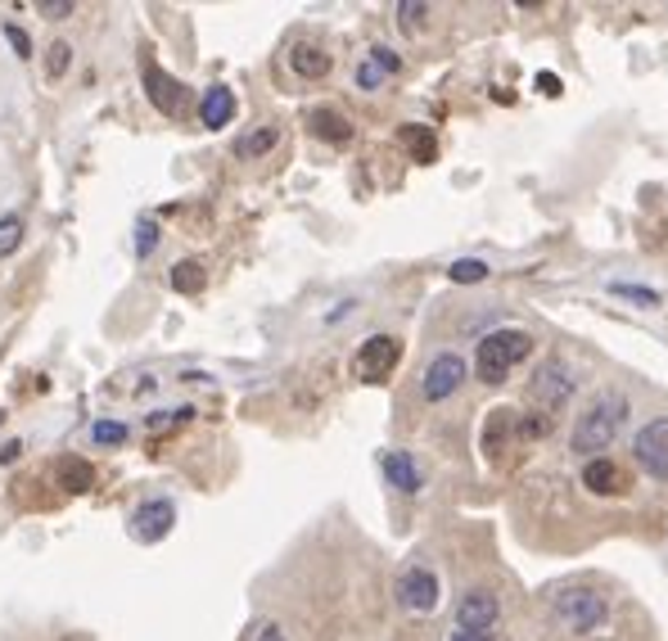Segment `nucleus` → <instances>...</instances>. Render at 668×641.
I'll return each instance as SVG.
<instances>
[{
    "instance_id": "2f4dec72",
    "label": "nucleus",
    "mask_w": 668,
    "mask_h": 641,
    "mask_svg": "<svg viewBox=\"0 0 668 641\" xmlns=\"http://www.w3.org/2000/svg\"><path fill=\"white\" fill-rule=\"evenodd\" d=\"M451 641H493V632H466V628H451Z\"/></svg>"
},
{
    "instance_id": "39448f33",
    "label": "nucleus",
    "mask_w": 668,
    "mask_h": 641,
    "mask_svg": "<svg viewBox=\"0 0 668 641\" xmlns=\"http://www.w3.org/2000/svg\"><path fill=\"white\" fill-rule=\"evenodd\" d=\"M632 461L642 466L655 483H668V416L646 420L632 439Z\"/></svg>"
},
{
    "instance_id": "9b49d317",
    "label": "nucleus",
    "mask_w": 668,
    "mask_h": 641,
    "mask_svg": "<svg viewBox=\"0 0 668 641\" xmlns=\"http://www.w3.org/2000/svg\"><path fill=\"white\" fill-rule=\"evenodd\" d=\"M172 525H176V506L168 497H154V502L136 506V515H132V538L136 542H163L172 533Z\"/></svg>"
},
{
    "instance_id": "f8f14e48",
    "label": "nucleus",
    "mask_w": 668,
    "mask_h": 641,
    "mask_svg": "<svg viewBox=\"0 0 668 641\" xmlns=\"http://www.w3.org/2000/svg\"><path fill=\"white\" fill-rule=\"evenodd\" d=\"M583 488L596 497H619L628 488V474H623V466L610 461V456H592V461L583 466Z\"/></svg>"
},
{
    "instance_id": "c85d7f7f",
    "label": "nucleus",
    "mask_w": 668,
    "mask_h": 641,
    "mask_svg": "<svg viewBox=\"0 0 668 641\" xmlns=\"http://www.w3.org/2000/svg\"><path fill=\"white\" fill-rule=\"evenodd\" d=\"M380 82H384V73L371 64V59H367V64L357 69V86H361V90H380Z\"/></svg>"
},
{
    "instance_id": "dca6fc26",
    "label": "nucleus",
    "mask_w": 668,
    "mask_h": 641,
    "mask_svg": "<svg viewBox=\"0 0 668 641\" xmlns=\"http://www.w3.org/2000/svg\"><path fill=\"white\" fill-rule=\"evenodd\" d=\"M312 132L321 140H330V145H348L352 140V122L344 113H334V109H317L312 113Z\"/></svg>"
},
{
    "instance_id": "423d86ee",
    "label": "nucleus",
    "mask_w": 668,
    "mask_h": 641,
    "mask_svg": "<svg viewBox=\"0 0 668 641\" xmlns=\"http://www.w3.org/2000/svg\"><path fill=\"white\" fill-rule=\"evenodd\" d=\"M398 605L411 609V615H430V609H438L443 601V588H438V574L430 565H407L398 574Z\"/></svg>"
},
{
    "instance_id": "f03ea898",
    "label": "nucleus",
    "mask_w": 668,
    "mask_h": 641,
    "mask_svg": "<svg viewBox=\"0 0 668 641\" xmlns=\"http://www.w3.org/2000/svg\"><path fill=\"white\" fill-rule=\"evenodd\" d=\"M533 353V334L529 330H493V334H483L479 348H474V375L483 384H506V375L520 366L524 357Z\"/></svg>"
},
{
    "instance_id": "b1692460",
    "label": "nucleus",
    "mask_w": 668,
    "mask_h": 641,
    "mask_svg": "<svg viewBox=\"0 0 668 641\" xmlns=\"http://www.w3.org/2000/svg\"><path fill=\"white\" fill-rule=\"evenodd\" d=\"M424 14H430V5H424V0H403V5H398L403 33H420V27H424Z\"/></svg>"
},
{
    "instance_id": "6e6552de",
    "label": "nucleus",
    "mask_w": 668,
    "mask_h": 641,
    "mask_svg": "<svg viewBox=\"0 0 668 641\" xmlns=\"http://www.w3.org/2000/svg\"><path fill=\"white\" fill-rule=\"evenodd\" d=\"M398 361H403V340L398 334H371L367 344H361L357 353V375L361 380H388L393 371H398Z\"/></svg>"
},
{
    "instance_id": "f3484780",
    "label": "nucleus",
    "mask_w": 668,
    "mask_h": 641,
    "mask_svg": "<svg viewBox=\"0 0 668 641\" xmlns=\"http://www.w3.org/2000/svg\"><path fill=\"white\" fill-rule=\"evenodd\" d=\"M203 285H208L203 262L186 258V262H176V267H172V289H181V294H203Z\"/></svg>"
},
{
    "instance_id": "20e7f679",
    "label": "nucleus",
    "mask_w": 668,
    "mask_h": 641,
    "mask_svg": "<svg viewBox=\"0 0 668 641\" xmlns=\"http://www.w3.org/2000/svg\"><path fill=\"white\" fill-rule=\"evenodd\" d=\"M573 389H579V380H573L569 366L560 357H546L533 371V380H529V403L552 416V411H560L573 398Z\"/></svg>"
},
{
    "instance_id": "5701e85b",
    "label": "nucleus",
    "mask_w": 668,
    "mask_h": 641,
    "mask_svg": "<svg viewBox=\"0 0 668 641\" xmlns=\"http://www.w3.org/2000/svg\"><path fill=\"white\" fill-rule=\"evenodd\" d=\"M18 244H23V218L10 212V218H0V258H10Z\"/></svg>"
},
{
    "instance_id": "4468645a",
    "label": "nucleus",
    "mask_w": 668,
    "mask_h": 641,
    "mask_svg": "<svg viewBox=\"0 0 668 641\" xmlns=\"http://www.w3.org/2000/svg\"><path fill=\"white\" fill-rule=\"evenodd\" d=\"M380 470H384V479L398 488V493H420V466L411 461L407 452H384V461H380Z\"/></svg>"
},
{
    "instance_id": "72a5a7b5",
    "label": "nucleus",
    "mask_w": 668,
    "mask_h": 641,
    "mask_svg": "<svg viewBox=\"0 0 668 641\" xmlns=\"http://www.w3.org/2000/svg\"><path fill=\"white\" fill-rule=\"evenodd\" d=\"M10 41H14V46H18V54H33V46H27V37H23V33H18V27H10Z\"/></svg>"
},
{
    "instance_id": "bb28decb",
    "label": "nucleus",
    "mask_w": 668,
    "mask_h": 641,
    "mask_svg": "<svg viewBox=\"0 0 668 641\" xmlns=\"http://www.w3.org/2000/svg\"><path fill=\"white\" fill-rule=\"evenodd\" d=\"M371 64H375V69H380V73L388 77V73H398V69H403V59L393 54L388 46H371Z\"/></svg>"
},
{
    "instance_id": "7c9ffc66",
    "label": "nucleus",
    "mask_w": 668,
    "mask_h": 641,
    "mask_svg": "<svg viewBox=\"0 0 668 641\" xmlns=\"http://www.w3.org/2000/svg\"><path fill=\"white\" fill-rule=\"evenodd\" d=\"M253 641H289V637H285V632H281V624H262V628H258V637H253Z\"/></svg>"
},
{
    "instance_id": "1a4fd4ad",
    "label": "nucleus",
    "mask_w": 668,
    "mask_h": 641,
    "mask_svg": "<svg viewBox=\"0 0 668 641\" xmlns=\"http://www.w3.org/2000/svg\"><path fill=\"white\" fill-rule=\"evenodd\" d=\"M497 619H502V601L488 588H470L457 601V628H466V632H493Z\"/></svg>"
},
{
    "instance_id": "f257e3e1",
    "label": "nucleus",
    "mask_w": 668,
    "mask_h": 641,
    "mask_svg": "<svg viewBox=\"0 0 668 641\" xmlns=\"http://www.w3.org/2000/svg\"><path fill=\"white\" fill-rule=\"evenodd\" d=\"M623 420H628V398L619 389H601L596 398L579 411V420H573V430H569V447L579 452V456H601L605 447H610L623 430Z\"/></svg>"
},
{
    "instance_id": "473e14b6",
    "label": "nucleus",
    "mask_w": 668,
    "mask_h": 641,
    "mask_svg": "<svg viewBox=\"0 0 668 641\" xmlns=\"http://www.w3.org/2000/svg\"><path fill=\"white\" fill-rule=\"evenodd\" d=\"M537 86L546 90V96H556V90H560V82H556L552 73H537Z\"/></svg>"
},
{
    "instance_id": "c756f323",
    "label": "nucleus",
    "mask_w": 668,
    "mask_h": 641,
    "mask_svg": "<svg viewBox=\"0 0 668 641\" xmlns=\"http://www.w3.org/2000/svg\"><path fill=\"white\" fill-rule=\"evenodd\" d=\"M46 19H69L77 5H73V0H41V5H37Z\"/></svg>"
},
{
    "instance_id": "9d476101",
    "label": "nucleus",
    "mask_w": 668,
    "mask_h": 641,
    "mask_svg": "<svg viewBox=\"0 0 668 641\" xmlns=\"http://www.w3.org/2000/svg\"><path fill=\"white\" fill-rule=\"evenodd\" d=\"M140 73H145V96H149V104H154L159 113H168V118H176L181 104H186V86H181L172 73H163L154 59H145Z\"/></svg>"
},
{
    "instance_id": "6ab92c4d",
    "label": "nucleus",
    "mask_w": 668,
    "mask_h": 641,
    "mask_svg": "<svg viewBox=\"0 0 668 641\" xmlns=\"http://www.w3.org/2000/svg\"><path fill=\"white\" fill-rule=\"evenodd\" d=\"M276 140H281L276 127H258V132H249V136L235 140V155H239V159H258V155H267V149H276Z\"/></svg>"
},
{
    "instance_id": "0eeeda50",
    "label": "nucleus",
    "mask_w": 668,
    "mask_h": 641,
    "mask_svg": "<svg viewBox=\"0 0 668 641\" xmlns=\"http://www.w3.org/2000/svg\"><path fill=\"white\" fill-rule=\"evenodd\" d=\"M466 357L457 353H438L430 366H424V375H420V393H424V403H447L451 393H457L466 384Z\"/></svg>"
},
{
    "instance_id": "2eb2a0df",
    "label": "nucleus",
    "mask_w": 668,
    "mask_h": 641,
    "mask_svg": "<svg viewBox=\"0 0 668 641\" xmlns=\"http://www.w3.org/2000/svg\"><path fill=\"white\" fill-rule=\"evenodd\" d=\"M289 69H294L298 77L317 82V77H325V73H330V54H325L321 46H308V41H302V46H294V50H289Z\"/></svg>"
},
{
    "instance_id": "ddd939ff",
    "label": "nucleus",
    "mask_w": 668,
    "mask_h": 641,
    "mask_svg": "<svg viewBox=\"0 0 668 641\" xmlns=\"http://www.w3.org/2000/svg\"><path fill=\"white\" fill-rule=\"evenodd\" d=\"M235 109H239V100H235V90L231 86H222V82H212L203 96H199V122L203 127H226V122H235Z\"/></svg>"
},
{
    "instance_id": "a211bd4d",
    "label": "nucleus",
    "mask_w": 668,
    "mask_h": 641,
    "mask_svg": "<svg viewBox=\"0 0 668 641\" xmlns=\"http://www.w3.org/2000/svg\"><path fill=\"white\" fill-rule=\"evenodd\" d=\"M59 483H64L69 493H86V488L96 483V470H90V461H82V456H69V461H59Z\"/></svg>"
},
{
    "instance_id": "cd10ccee",
    "label": "nucleus",
    "mask_w": 668,
    "mask_h": 641,
    "mask_svg": "<svg viewBox=\"0 0 668 641\" xmlns=\"http://www.w3.org/2000/svg\"><path fill=\"white\" fill-rule=\"evenodd\" d=\"M154 244H159V226L145 222V226L136 231V254H154Z\"/></svg>"
},
{
    "instance_id": "393cba45",
    "label": "nucleus",
    "mask_w": 668,
    "mask_h": 641,
    "mask_svg": "<svg viewBox=\"0 0 668 641\" xmlns=\"http://www.w3.org/2000/svg\"><path fill=\"white\" fill-rule=\"evenodd\" d=\"M90 439H96L100 447H117V443H127V424L123 420H100L96 430H90Z\"/></svg>"
},
{
    "instance_id": "7ed1b4c3",
    "label": "nucleus",
    "mask_w": 668,
    "mask_h": 641,
    "mask_svg": "<svg viewBox=\"0 0 668 641\" xmlns=\"http://www.w3.org/2000/svg\"><path fill=\"white\" fill-rule=\"evenodd\" d=\"M552 609L556 619L569 628V632H596L605 619H610V605H605V596L596 588H560L552 596Z\"/></svg>"
},
{
    "instance_id": "aec40b11",
    "label": "nucleus",
    "mask_w": 668,
    "mask_h": 641,
    "mask_svg": "<svg viewBox=\"0 0 668 641\" xmlns=\"http://www.w3.org/2000/svg\"><path fill=\"white\" fill-rule=\"evenodd\" d=\"M403 145L416 155V163H434L438 159V145H434L430 127H403Z\"/></svg>"
},
{
    "instance_id": "4be33fe9",
    "label": "nucleus",
    "mask_w": 668,
    "mask_h": 641,
    "mask_svg": "<svg viewBox=\"0 0 668 641\" xmlns=\"http://www.w3.org/2000/svg\"><path fill=\"white\" fill-rule=\"evenodd\" d=\"M69 64H73V46L69 41H50V54H46V77L50 82H59L69 73Z\"/></svg>"
},
{
    "instance_id": "a878e982",
    "label": "nucleus",
    "mask_w": 668,
    "mask_h": 641,
    "mask_svg": "<svg viewBox=\"0 0 668 641\" xmlns=\"http://www.w3.org/2000/svg\"><path fill=\"white\" fill-rule=\"evenodd\" d=\"M610 289H615L619 298H632L636 308H659V294L646 289V285H623V281H619V285H610Z\"/></svg>"
},
{
    "instance_id": "412c9836",
    "label": "nucleus",
    "mask_w": 668,
    "mask_h": 641,
    "mask_svg": "<svg viewBox=\"0 0 668 641\" xmlns=\"http://www.w3.org/2000/svg\"><path fill=\"white\" fill-rule=\"evenodd\" d=\"M447 276L457 281V285H479V281H488V262L461 258V262H451V267H447Z\"/></svg>"
}]
</instances>
